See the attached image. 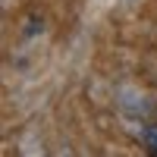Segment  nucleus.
I'll use <instances>...</instances> for the list:
<instances>
[{"label": "nucleus", "instance_id": "nucleus-1", "mask_svg": "<svg viewBox=\"0 0 157 157\" xmlns=\"http://www.w3.org/2000/svg\"><path fill=\"white\" fill-rule=\"evenodd\" d=\"M141 141H145V148H148L151 154H157V126L145 129V132H141Z\"/></svg>", "mask_w": 157, "mask_h": 157}]
</instances>
